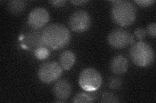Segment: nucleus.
Wrapping results in <instances>:
<instances>
[{"mask_svg": "<svg viewBox=\"0 0 156 103\" xmlns=\"http://www.w3.org/2000/svg\"><path fill=\"white\" fill-rule=\"evenodd\" d=\"M129 61L125 56L116 55L112 59L110 63V69L111 72L116 75H122L128 70Z\"/></svg>", "mask_w": 156, "mask_h": 103, "instance_id": "11", "label": "nucleus"}, {"mask_svg": "<svg viewBox=\"0 0 156 103\" xmlns=\"http://www.w3.org/2000/svg\"><path fill=\"white\" fill-rule=\"evenodd\" d=\"M53 93L57 99L56 102H66L72 93V86L70 82L64 79L57 81L53 88Z\"/></svg>", "mask_w": 156, "mask_h": 103, "instance_id": "9", "label": "nucleus"}, {"mask_svg": "<svg viewBox=\"0 0 156 103\" xmlns=\"http://www.w3.org/2000/svg\"><path fill=\"white\" fill-rule=\"evenodd\" d=\"M42 36L46 47L53 50L65 48L71 40L70 31L61 23L48 24L42 31Z\"/></svg>", "mask_w": 156, "mask_h": 103, "instance_id": "1", "label": "nucleus"}, {"mask_svg": "<svg viewBox=\"0 0 156 103\" xmlns=\"http://www.w3.org/2000/svg\"><path fill=\"white\" fill-rule=\"evenodd\" d=\"M34 54L38 60H45L50 55V51L47 47H42L34 52Z\"/></svg>", "mask_w": 156, "mask_h": 103, "instance_id": "16", "label": "nucleus"}, {"mask_svg": "<svg viewBox=\"0 0 156 103\" xmlns=\"http://www.w3.org/2000/svg\"><path fill=\"white\" fill-rule=\"evenodd\" d=\"M71 3H72L74 5H85V3L89 2L87 0H79V1H70Z\"/></svg>", "mask_w": 156, "mask_h": 103, "instance_id": "22", "label": "nucleus"}, {"mask_svg": "<svg viewBox=\"0 0 156 103\" xmlns=\"http://www.w3.org/2000/svg\"><path fill=\"white\" fill-rule=\"evenodd\" d=\"M49 3H50L53 7H62L65 6L66 2L65 0H55V1H50Z\"/></svg>", "mask_w": 156, "mask_h": 103, "instance_id": "21", "label": "nucleus"}, {"mask_svg": "<svg viewBox=\"0 0 156 103\" xmlns=\"http://www.w3.org/2000/svg\"><path fill=\"white\" fill-rule=\"evenodd\" d=\"M134 34L135 37L138 39L140 41H143V40L146 37V31L143 28H137L134 31Z\"/></svg>", "mask_w": 156, "mask_h": 103, "instance_id": "18", "label": "nucleus"}, {"mask_svg": "<svg viewBox=\"0 0 156 103\" xmlns=\"http://www.w3.org/2000/svg\"><path fill=\"white\" fill-rule=\"evenodd\" d=\"M62 73V68L60 64L55 61L42 64L38 71L40 81L45 84H50L59 79Z\"/></svg>", "mask_w": 156, "mask_h": 103, "instance_id": "5", "label": "nucleus"}, {"mask_svg": "<svg viewBox=\"0 0 156 103\" xmlns=\"http://www.w3.org/2000/svg\"><path fill=\"white\" fill-rule=\"evenodd\" d=\"M146 34L153 38H155L156 36V24L155 22L149 24L146 28Z\"/></svg>", "mask_w": 156, "mask_h": 103, "instance_id": "19", "label": "nucleus"}, {"mask_svg": "<svg viewBox=\"0 0 156 103\" xmlns=\"http://www.w3.org/2000/svg\"><path fill=\"white\" fill-rule=\"evenodd\" d=\"M129 56L132 62L139 67L148 66L152 65L155 60L153 48L144 41H138L131 45Z\"/></svg>", "mask_w": 156, "mask_h": 103, "instance_id": "3", "label": "nucleus"}, {"mask_svg": "<svg viewBox=\"0 0 156 103\" xmlns=\"http://www.w3.org/2000/svg\"><path fill=\"white\" fill-rule=\"evenodd\" d=\"M23 41L27 48L33 52L38 48L46 47L43 42L42 32L37 31V30L27 32L23 36Z\"/></svg>", "mask_w": 156, "mask_h": 103, "instance_id": "10", "label": "nucleus"}, {"mask_svg": "<svg viewBox=\"0 0 156 103\" xmlns=\"http://www.w3.org/2000/svg\"><path fill=\"white\" fill-rule=\"evenodd\" d=\"M76 62V55L71 50H65L61 53L59 57V63L62 69L70 70L74 65Z\"/></svg>", "mask_w": 156, "mask_h": 103, "instance_id": "12", "label": "nucleus"}, {"mask_svg": "<svg viewBox=\"0 0 156 103\" xmlns=\"http://www.w3.org/2000/svg\"><path fill=\"white\" fill-rule=\"evenodd\" d=\"M79 84L86 92H94L99 89L102 84L100 73L93 68H85L79 77Z\"/></svg>", "mask_w": 156, "mask_h": 103, "instance_id": "4", "label": "nucleus"}, {"mask_svg": "<svg viewBox=\"0 0 156 103\" xmlns=\"http://www.w3.org/2000/svg\"><path fill=\"white\" fill-rule=\"evenodd\" d=\"M94 101V97L92 95L87 94V93L80 92L77 94L72 102L74 103H89Z\"/></svg>", "mask_w": 156, "mask_h": 103, "instance_id": "14", "label": "nucleus"}, {"mask_svg": "<svg viewBox=\"0 0 156 103\" xmlns=\"http://www.w3.org/2000/svg\"><path fill=\"white\" fill-rule=\"evenodd\" d=\"M50 20V14L47 10L43 7H37L29 13L27 23L33 30H39L44 26Z\"/></svg>", "mask_w": 156, "mask_h": 103, "instance_id": "8", "label": "nucleus"}, {"mask_svg": "<svg viewBox=\"0 0 156 103\" xmlns=\"http://www.w3.org/2000/svg\"><path fill=\"white\" fill-rule=\"evenodd\" d=\"M155 2L154 0H136L135 3L142 7H148L152 6Z\"/></svg>", "mask_w": 156, "mask_h": 103, "instance_id": "20", "label": "nucleus"}, {"mask_svg": "<svg viewBox=\"0 0 156 103\" xmlns=\"http://www.w3.org/2000/svg\"><path fill=\"white\" fill-rule=\"evenodd\" d=\"M122 85V81L119 77H113L109 81V86L112 90H117L120 88Z\"/></svg>", "mask_w": 156, "mask_h": 103, "instance_id": "17", "label": "nucleus"}, {"mask_svg": "<svg viewBox=\"0 0 156 103\" xmlns=\"http://www.w3.org/2000/svg\"><path fill=\"white\" fill-rule=\"evenodd\" d=\"M101 102L103 103H116L119 102V97L111 92H105L101 97Z\"/></svg>", "mask_w": 156, "mask_h": 103, "instance_id": "15", "label": "nucleus"}, {"mask_svg": "<svg viewBox=\"0 0 156 103\" xmlns=\"http://www.w3.org/2000/svg\"><path fill=\"white\" fill-rule=\"evenodd\" d=\"M111 18L118 25L126 27L130 26L136 20L137 11L135 5L129 1H112Z\"/></svg>", "mask_w": 156, "mask_h": 103, "instance_id": "2", "label": "nucleus"}, {"mask_svg": "<svg viewBox=\"0 0 156 103\" xmlns=\"http://www.w3.org/2000/svg\"><path fill=\"white\" fill-rule=\"evenodd\" d=\"M27 6V3L25 1L13 0L10 1L7 3L9 11L13 14H19L23 12Z\"/></svg>", "mask_w": 156, "mask_h": 103, "instance_id": "13", "label": "nucleus"}, {"mask_svg": "<svg viewBox=\"0 0 156 103\" xmlns=\"http://www.w3.org/2000/svg\"><path fill=\"white\" fill-rule=\"evenodd\" d=\"M107 41L112 48L122 49L134 43V37L128 31L116 28L109 33Z\"/></svg>", "mask_w": 156, "mask_h": 103, "instance_id": "6", "label": "nucleus"}, {"mask_svg": "<svg viewBox=\"0 0 156 103\" xmlns=\"http://www.w3.org/2000/svg\"><path fill=\"white\" fill-rule=\"evenodd\" d=\"M68 24L72 31L83 33L89 30L90 27L91 18L87 11L80 10L72 14Z\"/></svg>", "mask_w": 156, "mask_h": 103, "instance_id": "7", "label": "nucleus"}]
</instances>
